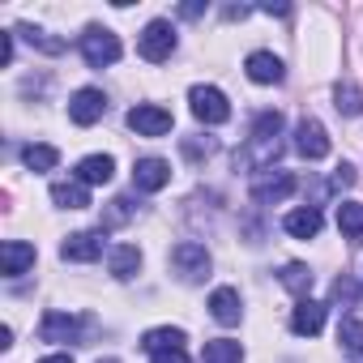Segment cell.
<instances>
[{"instance_id": "7a4b0ae2", "label": "cell", "mask_w": 363, "mask_h": 363, "mask_svg": "<svg viewBox=\"0 0 363 363\" xmlns=\"http://www.w3.org/2000/svg\"><path fill=\"white\" fill-rule=\"evenodd\" d=\"M210 252H206V244H197V240H184V244H175L171 248V269H175V278L179 282H206L210 278Z\"/></svg>"}, {"instance_id": "8fae6325", "label": "cell", "mask_w": 363, "mask_h": 363, "mask_svg": "<svg viewBox=\"0 0 363 363\" xmlns=\"http://www.w3.org/2000/svg\"><path fill=\"white\" fill-rule=\"evenodd\" d=\"M82 316H73V312H48L43 320H39V337L43 342H82Z\"/></svg>"}, {"instance_id": "7c38bea8", "label": "cell", "mask_w": 363, "mask_h": 363, "mask_svg": "<svg viewBox=\"0 0 363 363\" xmlns=\"http://www.w3.org/2000/svg\"><path fill=\"white\" fill-rule=\"evenodd\" d=\"M291 193H295V175H286V171H274V175H257L252 179V201L257 206H274V201H282Z\"/></svg>"}, {"instance_id": "d6986e66", "label": "cell", "mask_w": 363, "mask_h": 363, "mask_svg": "<svg viewBox=\"0 0 363 363\" xmlns=\"http://www.w3.org/2000/svg\"><path fill=\"white\" fill-rule=\"evenodd\" d=\"M107 269H111V278H120V282L137 278V269H141V248H133V244H116V248L107 252Z\"/></svg>"}, {"instance_id": "5b68a950", "label": "cell", "mask_w": 363, "mask_h": 363, "mask_svg": "<svg viewBox=\"0 0 363 363\" xmlns=\"http://www.w3.org/2000/svg\"><path fill=\"white\" fill-rule=\"evenodd\" d=\"M189 107L201 124H227L231 120V103L218 86H193L189 90Z\"/></svg>"}, {"instance_id": "9a60e30c", "label": "cell", "mask_w": 363, "mask_h": 363, "mask_svg": "<svg viewBox=\"0 0 363 363\" xmlns=\"http://www.w3.org/2000/svg\"><path fill=\"white\" fill-rule=\"evenodd\" d=\"M30 265H35V244L9 240L5 248H0V274H5V278H18V274H26Z\"/></svg>"}, {"instance_id": "8d00e7d4", "label": "cell", "mask_w": 363, "mask_h": 363, "mask_svg": "<svg viewBox=\"0 0 363 363\" xmlns=\"http://www.w3.org/2000/svg\"><path fill=\"white\" fill-rule=\"evenodd\" d=\"M99 363H116V359H99Z\"/></svg>"}, {"instance_id": "30bf717a", "label": "cell", "mask_w": 363, "mask_h": 363, "mask_svg": "<svg viewBox=\"0 0 363 363\" xmlns=\"http://www.w3.org/2000/svg\"><path fill=\"white\" fill-rule=\"evenodd\" d=\"M60 257L65 261H77V265H90L103 257V231H73L65 244H60Z\"/></svg>"}, {"instance_id": "484cf974", "label": "cell", "mask_w": 363, "mask_h": 363, "mask_svg": "<svg viewBox=\"0 0 363 363\" xmlns=\"http://www.w3.org/2000/svg\"><path fill=\"white\" fill-rule=\"evenodd\" d=\"M22 162H26L30 171H52V167L60 162V150L39 141V145H26V150H22Z\"/></svg>"}, {"instance_id": "d590c367", "label": "cell", "mask_w": 363, "mask_h": 363, "mask_svg": "<svg viewBox=\"0 0 363 363\" xmlns=\"http://www.w3.org/2000/svg\"><path fill=\"white\" fill-rule=\"evenodd\" d=\"M39 363H73L69 354H48V359H39Z\"/></svg>"}, {"instance_id": "2e32d148", "label": "cell", "mask_w": 363, "mask_h": 363, "mask_svg": "<svg viewBox=\"0 0 363 363\" xmlns=\"http://www.w3.org/2000/svg\"><path fill=\"white\" fill-rule=\"evenodd\" d=\"M320 210L316 206H299V210H291L286 218H282V227H286V235H295V240H316L320 235Z\"/></svg>"}, {"instance_id": "f1b7e54d", "label": "cell", "mask_w": 363, "mask_h": 363, "mask_svg": "<svg viewBox=\"0 0 363 363\" xmlns=\"http://www.w3.org/2000/svg\"><path fill=\"white\" fill-rule=\"evenodd\" d=\"M133 210H137V206H133L128 197H111L107 210H103V231H107V227H124V223L133 218Z\"/></svg>"}, {"instance_id": "3957f363", "label": "cell", "mask_w": 363, "mask_h": 363, "mask_svg": "<svg viewBox=\"0 0 363 363\" xmlns=\"http://www.w3.org/2000/svg\"><path fill=\"white\" fill-rule=\"evenodd\" d=\"M175 26L171 22H162V18H154L141 35H137V52L150 60V65H162V60H171V52H175Z\"/></svg>"}, {"instance_id": "9c48e42d", "label": "cell", "mask_w": 363, "mask_h": 363, "mask_svg": "<svg viewBox=\"0 0 363 363\" xmlns=\"http://www.w3.org/2000/svg\"><path fill=\"white\" fill-rule=\"evenodd\" d=\"M171 184V162L167 158H137L133 167V189L137 193H158Z\"/></svg>"}, {"instance_id": "d4e9b609", "label": "cell", "mask_w": 363, "mask_h": 363, "mask_svg": "<svg viewBox=\"0 0 363 363\" xmlns=\"http://www.w3.org/2000/svg\"><path fill=\"white\" fill-rule=\"evenodd\" d=\"M333 107H337L342 116H359V111H363V90H359L354 82H337V86H333Z\"/></svg>"}, {"instance_id": "8992f818", "label": "cell", "mask_w": 363, "mask_h": 363, "mask_svg": "<svg viewBox=\"0 0 363 363\" xmlns=\"http://www.w3.org/2000/svg\"><path fill=\"white\" fill-rule=\"evenodd\" d=\"M171 124H175L171 111L158 107V103H137V107L128 111V128H133L137 137H167Z\"/></svg>"}, {"instance_id": "ba28073f", "label": "cell", "mask_w": 363, "mask_h": 363, "mask_svg": "<svg viewBox=\"0 0 363 363\" xmlns=\"http://www.w3.org/2000/svg\"><path fill=\"white\" fill-rule=\"evenodd\" d=\"M295 150L308 158V162H320L329 154V133L320 120H299L295 124Z\"/></svg>"}, {"instance_id": "6da1fadb", "label": "cell", "mask_w": 363, "mask_h": 363, "mask_svg": "<svg viewBox=\"0 0 363 363\" xmlns=\"http://www.w3.org/2000/svg\"><path fill=\"white\" fill-rule=\"evenodd\" d=\"M282 116L278 111H261L257 120H252V137H248V145L235 154V167L244 162V167H252V171H265V167H274V158L282 154Z\"/></svg>"}, {"instance_id": "f546056e", "label": "cell", "mask_w": 363, "mask_h": 363, "mask_svg": "<svg viewBox=\"0 0 363 363\" xmlns=\"http://www.w3.org/2000/svg\"><path fill=\"white\" fill-rule=\"evenodd\" d=\"M179 150H184V158L201 162V158H210L218 150V137H184V141H179Z\"/></svg>"}, {"instance_id": "ac0fdd59", "label": "cell", "mask_w": 363, "mask_h": 363, "mask_svg": "<svg viewBox=\"0 0 363 363\" xmlns=\"http://www.w3.org/2000/svg\"><path fill=\"white\" fill-rule=\"evenodd\" d=\"M52 206H60V210H86L90 206V189L82 184V179H56V184H52Z\"/></svg>"}, {"instance_id": "277c9868", "label": "cell", "mask_w": 363, "mask_h": 363, "mask_svg": "<svg viewBox=\"0 0 363 363\" xmlns=\"http://www.w3.org/2000/svg\"><path fill=\"white\" fill-rule=\"evenodd\" d=\"M120 52H124L120 39H116L107 26H86V35H82V56H86L90 69H107V65H116Z\"/></svg>"}, {"instance_id": "5bb4252c", "label": "cell", "mask_w": 363, "mask_h": 363, "mask_svg": "<svg viewBox=\"0 0 363 363\" xmlns=\"http://www.w3.org/2000/svg\"><path fill=\"white\" fill-rule=\"evenodd\" d=\"M291 329H295L299 337H316V333L325 329V303H316L312 295H308V299H299V303H295V312H291Z\"/></svg>"}, {"instance_id": "e0dca14e", "label": "cell", "mask_w": 363, "mask_h": 363, "mask_svg": "<svg viewBox=\"0 0 363 363\" xmlns=\"http://www.w3.org/2000/svg\"><path fill=\"white\" fill-rule=\"evenodd\" d=\"M210 316H214L218 325H240V316H244L240 291H235V286H218V291L210 295Z\"/></svg>"}, {"instance_id": "cb8c5ba5", "label": "cell", "mask_w": 363, "mask_h": 363, "mask_svg": "<svg viewBox=\"0 0 363 363\" xmlns=\"http://www.w3.org/2000/svg\"><path fill=\"white\" fill-rule=\"evenodd\" d=\"M282 286L291 291V295H299V299H308L312 295V269L308 265H299V261H291V265H282Z\"/></svg>"}, {"instance_id": "d6a6232c", "label": "cell", "mask_w": 363, "mask_h": 363, "mask_svg": "<svg viewBox=\"0 0 363 363\" xmlns=\"http://www.w3.org/2000/svg\"><path fill=\"white\" fill-rule=\"evenodd\" d=\"M350 184H354V167H346V162H342V167L333 171V189H350Z\"/></svg>"}, {"instance_id": "836d02e7", "label": "cell", "mask_w": 363, "mask_h": 363, "mask_svg": "<svg viewBox=\"0 0 363 363\" xmlns=\"http://www.w3.org/2000/svg\"><path fill=\"white\" fill-rule=\"evenodd\" d=\"M150 363H189L184 350H162V354H150Z\"/></svg>"}, {"instance_id": "ffe728a7", "label": "cell", "mask_w": 363, "mask_h": 363, "mask_svg": "<svg viewBox=\"0 0 363 363\" xmlns=\"http://www.w3.org/2000/svg\"><path fill=\"white\" fill-rule=\"evenodd\" d=\"M116 175V158L111 154H90V158H82L77 162V179L90 189V184H107V179Z\"/></svg>"}, {"instance_id": "4fadbf2b", "label": "cell", "mask_w": 363, "mask_h": 363, "mask_svg": "<svg viewBox=\"0 0 363 363\" xmlns=\"http://www.w3.org/2000/svg\"><path fill=\"white\" fill-rule=\"evenodd\" d=\"M244 73H248L257 86H282V77H286V69H282V60H278L274 52H252V56L244 60Z\"/></svg>"}, {"instance_id": "83f0119b", "label": "cell", "mask_w": 363, "mask_h": 363, "mask_svg": "<svg viewBox=\"0 0 363 363\" xmlns=\"http://www.w3.org/2000/svg\"><path fill=\"white\" fill-rule=\"evenodd\" d=\"M337 342H342L350 354L363 359V320H359V316H346V320L337 325Z\"/></svg>"}, {"instance_id": "4316f807", "label": "cell", "mask_w": 363, "mask_h": 363, "mask_svg": "<svg viewBox=\"0 0 363 363\" xmlns=\"http://www.w3.org/2000/svg\"><path fill=\"white\" fill-rule=\"evenodd\" d=\"M13 35H22L30 48L48 52V56H60V52H65V39H52V35H48V30H39V26H18Z\"/></svg>"}, {"instance_id": "52a82bcc", "label": "cell", "mask_w": 363, "mask_h": 363, "mask_svg": "<svg viewBox=\"0 0 363 363\" xmlns=\"http://www.w3.org/2000/svg\"><path fill=\"white\" fill-rule=\"evenodd\" d=\"M103 116H107V94H103V90L86 86V90H77V94L69 99V120H73V124L90 128V124H99Z\"/></svg>"}, {"instance_id": "4dcf8cb0", "label": "cell", "mask_w": 363, "mask_h": 363, "mask_svg": "<svg viewBox=\"0 0 363 363\" xmlns=\"http://www.w3.org/2000/svg\"><path fill=\"white\" fill-rule=\"evenodd\" d=\"M333 299H337L342 308H350V303L359 299V286H354V278H346V274H342V278L333 282Z\"/></svg>"}, {"instance_id": "e575fe53", "label": "cell", "mask_w": 363, "mask_h": 363, "mask_svg": "<svg viewBox=\"0 0 363 363\" xmlns=\"http://www.w3.org/2000/svg\"><path fill=\"white\" fill-rule=\"evenodd\" d=\"M206 5H179V18H201Z\"/></svg>"}, {"instance_id": "44dd1931", "label": "cell", "mask_w": 363, "mask_h": 363, "mask_svg": "<svg viewBox=\"0 0 363 363\" xmlns=\"http://www.w3.org/2000/svg\"><path fill=\"white\" fill-rule=\"evenodd\" d=\"M184 329H171V325H158V329H150L145 337H141V346L150 350V354H162V350H184Z\"/></svg>"}, {"instance_id": "603a6c76", "label": "cell", "mask_w": 363, "mask_h": 363, "mask_svg": "<svg viewBox=\"0 0 363 363\" xmlns=\"http://www.w3.org/2000/svg\"><path fill=\"white\" fill-rule=\"evenodd\" d=\"M201 363H244V346L231 337H214V342H206Z\"/></svg>"}, {"instance_id": "1f68e13d", "label": "cell", "mask_w": 363, "mask_h": 363, "mask_svg": "<svg viewBox=\"0 0 363 363\" xmlns=\"http://www.w3.org/2000/svg\"><path fill=\"white\" fill-rule=\"evenodd\" d=\"M13 39H18L13 30H9V35H0V65H5V69L13 65Z\"/></svg>"}, {"instance_id": "7402d4cb", "label": "cell", "mask_w": 363, "mask_h": 363, "mask_svg": "<svg viewBox=\"0 0 363 363\" xmlns=\"http://www.w3.org/2000/svg\"><path fill=\"white\" fill-rule=\"evenodd\" d=\"M337 227H342V240L363 244V206L359 201H342L337 206Z\"/></svg>"}]
</instances>
